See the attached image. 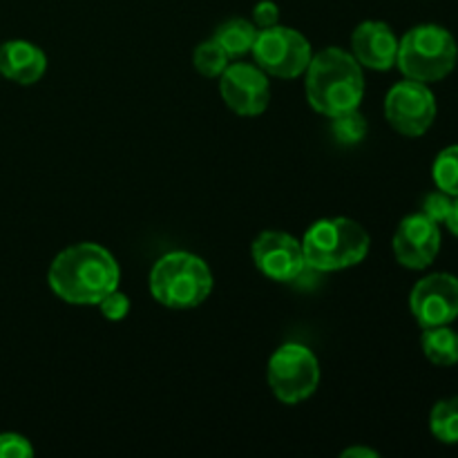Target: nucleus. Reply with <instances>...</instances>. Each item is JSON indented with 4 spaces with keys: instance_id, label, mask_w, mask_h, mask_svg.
Segmentation results:
<instances>
[{
    "instance_id": "nucleus-16",
    "label": "nucleus",
    "mask_w": 458,
    "mask_h": 458,
    "mask_svg": "<svg viewBox=\"0 0 458 458\" xmlns=\"http://www.w3.org/2000/svg\"><path fill=\"white\" fill-rule=\"evenodd\" d=\"M258 27L250 21L244 18H233V21L224 22L222 27L215 34V40L224 47V52L228 54V58L242 56V54L250 52L253 49L255 38H258Z\"/></svg>"
},
{
    "instance_id": "nucleus-3",
    "label": "nucleus",
    "mask_w": 458,
    "mask_h": 458,
    "mask_svg": "<svg viewBox=\"0 0 458 458\" xmlns=\"http://www.w3.org/2000/svg\"><path fill=\"white\" fill-rule=\"evenodd\" d=\"M369 235L358 222L347 217L320 219L302 240L307 268L331 273L356 267L369 253Z\"/></svg>"
},
{
    "instance_id": "nucleus-10",
    "label": "nucleus",
    "mask_w": 458,
    "mask_h": 458,
    "mask_svg": "<svg viewBox=\"0 0 458 458\" xmlns=\"http://www.w3.org/2000/svg\"><path fill=\"white\" fill-rule=\"evenodd\" d=\"M219 92L224 103L240 116L262 114L271 101L267 72L249 63L228 65L219 76Z\"/></svg>"
},
{
    "instance_id": "nucleus-23",
    "label": "nucleus",
    "mask_w": 458,
    "mask_h": 458,
    "mask_svg": "<svg viewBox=\"0 0 458 458\" xmlns=\"http://www.w3.org/2000/svg\"><path fill=\"white\" fill-rule=\"evenodd\" d=\"M450 208H452V197L443 191L429 192L423 201V215H428V217L434 219L437 224L445 222L447 215H450Z\"/></svg>"
},
{
    "instance_id": "nucleus-21",
    "label": "nucleus",
    "mask_w": 458,
    "mask_h": 458,
    "mask_svg": "<svg viewBox=\"0 0 458 458\" xmlns=\"http://www.w3.org/2000/svg\"><path fill=\"white\" fill-rule=\"evenodd\" d=\"M98 309H101V313L106 320L119 322L130 313V300H128V295L121 293L119 289H114L112 293H107L106 298L98 302Z\"/></svg>"
},
{
    "instance_id": "nucleus-8",
    "label": "nucleus",
    "mask_w": 458,
    "mask_h": 458,
    "mask_svg": "<svg viewBox=\"0 0 458 458\" xmlns=\"http://www.w3.org/2000/svg\"><path fill=\"white\" fill-rule=\"evenodd\" d=\"M385 116L403 137H420L437 119V98L425 83L405 79L387 92Z\"/></svg>"
},
{
    "instance_id": "nucleus-6",
    "label": "nucleus",
    "mask_w": 458,
    "mask_h": 458,
    "mask_svg": "<svg viewBox=\"0 0 458 458\" xmlns=\"http://www.w3.org/2000/svg\"><path fill=\"white\" fill-rule=\"evenodd\" d=\"M268 385L284 405L307 401L320 385L318 358L304 344H282L268 360Z\"/></svg>"
},
{
    "instance_id": "nucleus-25",
    "label": "nucleus",
    "mask_w": 458,
    "mask_h": 458,
    "mask_svg": "<svg viewBox=\"0 0 458 458\" xmlns=\"http://www.w3.org/2000/svg\"><path fill=\"white\" fill-rule=\"evenodd\" d=\"M445 224H447V228H450V231L458 237V197L452 201V208H450V215H447Z\"/></svg>"
},
{
    "instance_id": "nucleus-11",
    "label": "nucleus",
    "mask_w": 458,
    "mask_h": 458,
    "mask_svg": "<svg viewBox=\"0 0 458 458\" xmlns=\"http://www.w3.org/2000/svg\"><path fill=\"white\" fill-rule=\"evenodd\" d=\"M253 262L276 282H293L307 268L302 244L289 233L264 231L253 242Z\"/></svg>"
},
{
    "instance_id": "nucleus-12",
    "label": "nucleus",
    "mask_w": 458,
    "mask_h": 458,
    "mask_svg": "<svg viewBox=\"0 0 458 458\" xmlns=\"http://www.w3.org/2000/svg\"><path fill=\"white\" fill-rule=\"evenodd\" d=\"M441 250V231L428 215L416 213L401 222L394 235V253L398 264L411 271L428 268Z\"/></svg>"
},
{
    "instance_id": "nucleus-24",
    "label": "nucleus",
    "mask_w": 458,
    "mask_h": 458,
    "mask_svg": "<svg viewBox=\"0 0 458 458\" xmlns=\"http://www.w3.org/2000/svg\"><path fill=\"white\" fill-rule=\"evenodd\" d=\"M253 25L258 30H268V27H276L280 21V7L271 0H262V3L255 4L253 9Z\"/></svg>"
},
{
    "instance_id": "nucleus-20",
    "label": "nucleus",
    "mask_w": 458,
    "mask_h": 458,
    "mask_svg": "<svg viewBox=\"0 0 458 458\" xmlns=\"http://www.w3.org/2000/svg\"><path fill=\"white\" fill-rule=\"evenodd\" d=\"M331 128H334L335 141L344 143V146H353V143H360L362 137L367 134V121L358 110H349L344 114L334 116Z\"/></svg>"
},
{
    "instance_id": "nucleus-18",
    "label": "nucleus",
    "mask_w": 458,
    "mask_h": 458,
    "mask_svg": "<svg viewBox=\"0 0 458 458\" xmlns=\"http://www.w3.org/2000/svg\"><path fill=\"white\" fill-rule=\"evenodd\" d=\"M192 63H195V70L199 72L201 76L215 79V76H222V72L228 67V54L224 52V47L217 40L210 38L195 49Z\"/></svg>"
},
{
    "instance_id": "nucleus-15",
    "label": "nucleus",
    "mask_w": 458,
    "mask_h": 458,
    "mask_svg": "<svg viewBox=\"0 0 458 458\" xmlns=\"http://www.w3.org/2000/svg\"><path fill=\"white\" fill-rule=\"evenodd\" d=\"M420 344L428 360L434 365L452 367L458 362V334L447 325L425 329Z\"/></svg>"
},
{
    "instance_id": "nucleus-14",
    "label": "nucleus",
    "mask_w": 458,
    "mask_h": 458,
    "mask_svg": "<svg viewBox=\"0 0 458 458\" xmlns=\"http://www.w3.org/2000/svg\"><path fill=\"white\" fill-rule=\"evenodd\" d=\"M47 56L40 47L27 40H9L0 45V74L18 85H31L43 79Z\"/></svg>"
},
{
    "instance_id": "nucleus-17",
    "label": "nucleus",
    "mask_w": 458,
    "mask_h": 458,
    "mask_svg": "<svg viewBox=\"0 0 458 458\" xmlns=\"http://www.w3.org/2000/svg\"><path fill=\"white\" fill-rule=\"evenodd\" d=\"M429 429L445 445L458 443V396L445 398L434 405L429 414Z\"/></svg>"
},
{
    "instance_id": "nucleus-26",
    "label": "nucleus",
    "mask_w": 458,
    "mask_h": 458,
    "mask_svg": "<svg viewBox=\"0 0 458 458\" xmlns=\"http://www.w3.org/2000/svg\"><path fill=\"white\" fill-rule=\"evenodd\" d=\"M343 456H344V458H347V456H365V458H374V456H378V452L369 450V447H352V450L344 452Z\"/></svg>"
},
{
    "instance_id": "nucleus-7",
    "label": "nucleus",
    "mask_w": 458,
    "mask_h": 458,
    "mask_svg": "<svg viewBox=\"0 0 458 458\" xmlns=\"http://www.w3.org/2000/svg\"><path fill=\"white\" fill-rule=\"evenodd\" d=\"M255 65L277 79H298L311 63V45L300 31L291 27H268L259 30L253 43Z\"/></svg>"
},
{
    "instance_id": "nucleus-4",
    "label": "nucleus",
    "mask_w": 458,
    "mask_h": 458,
    "mask_svg": "<svg viewBox=\"0 0 458 458\" xmlns=\"http://www.w3.org/2000/svg\"><path fill=\"white\" fill-rule=\"evenodd\" d=\"M213 291V273L197 255L177 250L157 259L150 271V293L168 309H192Z\"/></svg>"
},
{
    "instance_id": "nucleus-22",
    "label": "nucleus",
    "mask_w": 458,
    "mask_h": 458,
    "mask_svg": "<svg viewBox=\"0 0 458 458\" xmlns=\"http://www.w3.org/2000/svg\"><path fill=\"white\" fill-rule=\"evenodd\" d=\"M34 454V447L21 434H0V458H27Z\"/></svg>"
},
{
    "instance_id": "nucleus-5",
    "label": "nucleus",
    "mask_w": 458,
    "mask_h": 458,
    "mask_svg": "<svg viewBox=\"0 0 458 458\" xmlns=\"http://www.w3.org/2000/svg\"><path fill=\"white\" fill-rule=\"evenodd\" d=\"M456 58L454 36L441 25H419L398 40L396 63L411 81L434 83L445 79L454 70Z\"/></svg>"
},
{
    "instance_id": "nucleus-13",
    "label": "nucleus",
    "mask_w": 458,
    "mask_h": 458,
    "mask_svg": "<svg viewBox=\"0 0 458 458\" xmlns=\"http://www.w3.org/2000/svg\"><path fill=\"white\" fill-rule=\"evenodd\" d=\"M353 58L362 67L385 72L396 65L398 56V38L387 22L367 21L356 27L352 36Z\"/></svg>"
},
{
    "instance_id": "nucleus-19",
    "label": "nucleus",
    "mask_w": 458,
    "mask_h": 458,
    "mask_svg": "<svg viewBox=\"0 0 458 458\" xmlns=\"http://www.w3.org/2000/svg\"><path fill=\"white\" fill-rule=\"evenodd\" d=\"M432 174L438 191L447 192L450 197H458V146H450L438 152Z\"/></svg>"
},
{
    "instance_id": "nucleus-1",
    "label": "nucleus",
    "mask_w": 458,
    "mask_h": 458,
    "mask_svg": "<svg viewBox=\"0 0 458 458\" xmlns=\"http://www.w3.org/2000/svg\"><path fill=\"white\" fill-rule=\"evenodd\" d=\"M119 264L103 246L83 242L61 250L49 267V286L70 304H98L119 289Z\"/></svg>"
},
{
    "instance_id": "nucleus-9",
    "label": "nucleus",
    "mask_w": 458,
    "mask_h": 458,
    "mask_svg": "<svg viewBox=\"0 0 458 458\" xmlns=\"http://www.w3.org/2000/svg\"><path fill=\"white\" fill-rule=\"evenodd\" d=\"M410 307L423 329L450 325L458 318V277L434 273L411 289Z\"/></svg>"
},
{
    "instance_id": "nucleus-2",
    "label": "nucleus",
    "mask_w": 458,
    "mask_h": 458,
    "mask_svg": "<svg viewBox=\"0 0 458 458\" xmlns=\"http://www.w3.org/2000/svg\"><path fill=\"white\" fill-rule=\"evenodd\" d=\"M362 97L365 76L353 54L340 47H327L318 56H311L307 67V98L313 110L334 119L349 110H358Z\"/></svg>"
}]
</instances>
